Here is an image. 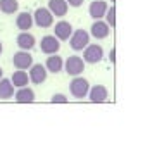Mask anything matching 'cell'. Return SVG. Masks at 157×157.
I'll return each instance as SVG.
<instances>
[{
  "mask_svg": "<svg viewBox=\"0 0 157 157\" xmlns=\"http://www.w3.org/2000/svg\"><path fill=\"white\" fill-rule=\"evenodd\" d=\"M69 92H71V95H73L74 98H78V100L85 98L88 95V92H90V83H88V79L83 78V76H74L69 83Z\"/></svg>",
  "mask_w": 157,
  "mask_h": 157,
  "instance_id": "cell-1",
  "label": "cell"
},
{
  "mask_svg": "<svg viewBox=\"0 0 157 157\" xmlns=\"http://www.w3.org/2000/svg\"><path fill=\"white\" fill-rule=\"evenodd\" d=\"M90 43V33L85 29H73V35L69 36V47L74 52H81Z\"/></svg>",
  "mask_w": 157,
  "mask_h": 157,
  "instance_id": "cell-2",
  "label": "cell"
},
{
  "mask_svg": "<svg viewBox=\"0 0 157 157\" xmlns=\"http://www.w3.org/2000/svg\"><path fill=\"white\" fill-rule=\"evenodd\" d=\"M104 59V48L97 43H88L83 48V60L85 64H97Z\"/></svg>",
  "mask_w": 157,
  "mask_h": 157,
  "instance_id": "cell-3",
  "label": "cell"
},
{
  "mask_svg": "<svg viewBox=\"0 0 157 157\" xmlns=\"http://www.w3.org/2000/svg\"><path fill=\"white\" fill-rule=\"evenodd\" d=\"M33 21L38 28H50L54 24V14L48 10V7H38L33 12Z\"/></svg>",
  "mask_w": 157,
  "mask_h": 157,
  "instance_id": "cell-4",
  "label": "cell"
},
{
  "mask_svg": "<svg viewBox=\"0 0 157 157\" xmlns=\"http://www.w3.org/2000/svg\"><path fill=\"white\" fill-rule=\"evenodd\" d=\"M64 71L69 76H79L85 71V60L79 56H71L67 60H64Z\"/></svg>",
  "mask_w": 157,
  "mask_h": 157,
  "instance_id": "cell-5",
  "label": "cell"
},
{
  "mask_svg": "<svg viewBox=\"0 0 157 157\" xmlns=\"http://www.w3.org/2000/svg\"><path fill=\"white\" fill-rule=\"evenodd\" d=\"M40 50L47 56H52V54H57L60 50V42L57 40L54 35H45V36L40 40Z\"/></svg>",
  "mask_w": 157,
  "mask_h": 157,
  "instance_id": "cell-6",
  "label": "cell"
},
{
  "mask_svg": "<svg viewBox=\"0 0 157 157\" xmlns=\"http://www.w3.org/2000/svg\"><path fill=\"white\" fill-rule=\"evenodd\" d=\"M12 64H14L16 69H29L33 64V56L29 54L28 50H17L14 54V57H12Z\"/></svg>",
  "mask_w": 157,
  "mask_h": 157,
  "instance_id": "cell-7",
  "label": "cell"
},
{
  "mask_svg": "<svg viewBox=\"0 0 157 157\" xmlns=\"http://www.w3.org/2000/svg\"><path fill=\"white\" fill-rule=\"evenodd\" d=\"M28 76H29V81L33 85H42V83H45L47 76H48V71L45 69L43 64H35L33 62L29 71H28Z\"/></svg>",
  "mask_w": 157,
  "mask_h": 157,
  "instance_id": "cell-8",
  "label": "cell"
},
{
  "mask_svg": "<svg viewBox=\"0 0 157 157\" xmlns=\"http://www.w3.org/2000/svg\"><path fill=\"white\" fill-rule=\"evenodd\" d=\"M71 35H73V26L69 21H57L54 26V36L59 42H67Z\"/></svg>",
  "mask_w": 157,
  "mask_h": 157,
  "instance_id": "cell-9",
  "label": "cell"
},
{
  "mask_svg": "<svg viewBox=\"0 0 157 157\" xmlns=\"http://www.w3.org/2000/svg\"><path fill=\"white\" fill-rule=\"evenodd\" d=\"M93 104H102V102H105L109 98V92H107V88L104 85H95V86H90V92L86 95Z\"/></svg>",
  "mask_w": 157,
  "mask_h": 157,
  "instance_id": "cell-10",
  "label": "cell"
},
{
  "mask_svg": "<svg viewBox=\"0 0 157 157\" xmlns=\"http://www.w3.org/2000/svg\"><path fill=\"white\" fill-rule=\"evenodd\" d=\"M45 69L52 74H57L64 69V59L59 56V54H52V56H47L45 60Z\"/></svg>",
  "mask_w": 157,
  "mask_h": 157,
  "instance_id": "cell-11",
  "label": "cell"
},
{
  "mask_svg": "<svg viewBox=\"0 0 157 157\" xmlns=\"http://www.w3.org/2000/svg\"><path fill=\"white\" fill-rule=\"evenodd\" d=\"M107 9H109V4L104 2V0H93L90 7H88V14L92 19H102L105 16Z\"/></svg>",
  "mask_w": 157,
  "mask_h": 157,
  "instance_id": "cell-12",
  "label": "cell"
},
{
  "mask_svg": "<svg viewBox=\"0 0 157 157\" xmlns=\"http://www.w3.org/2000/svg\"><path fill=\"white\" fill-rule=\"evenodd\" d=\"M16 43H17V47L21 48V50H31V48H35V45H36V38L33 36L29 31H21L17 35V38H16Z\"/></svg>",
  "mask_w": 157,
  "mask_h": 157,
  "instance_id": "cell-13",
  "label": "cell"
},
{
  "mask_svg": "<svg viewBox=\"0 0 157 157\" xmlns=\"http://www.w3.org/2000/svg\"><path fill=\"white\" fill-rule=\"evenodd\" d=\"M109 29H111V26H109L105 21L95 19V23H93L92 28H90V36L97 38V40H104V38L109 35Z\"/></svg>",
  "mask_w": 157,
  "mask_h": 157,
  "instance_id": "cell-14",
  "label": "cell"
},
{
  "mask_svg": "<svg viewBox=\"0 0 157 157\" xmlns=\"http://www.w3.org/2000/svg\"><path fill=\"white\" fill-rule=\"evenodd\" d=\"M48 10H50L54 17H64L67 14V10H69V5L66 0H48Z\"/></svg>",
  "mask_w": 157,
  "mask_h": 157,
  "instance_id": "cell-15",
  "label": "cell"
},
{
  "mask_svg": "<svg viewBox=\"0 0 157 157\" xmlns=\"http://www.w3.org/2000/svg\"><path fill=\"white\" fill-rule=\"evenodd\" d=\"M16 26L21 31H29V29L35 26V21H33V14L31 12H19L17 17H16Z\"/></svg>",
  "mask_w": 157,
  "mask_h": 157,
  "instance_id": "cell-16",
  "label": "cell"
},
{
  "mask_svg": "<svg viewBox=\"0 0 157 157\" xmlns=\"http://www.w3.org/2000/svg\"><path fill=\"white\" fill-rule=\"evenodd\" d=\"M14 98L19 104H31V102H35L36 95L29 86H23V88H17V92L14 93Z\"/></svg>",
  "mask_w": 157,
  "mask_h": 157,
  "instance_id": "cell-17",
  "label": "cell"
},
{
  "mask_svg": "<svg viewBox=\"0 0 157 157\" xmlns=\"http://www.w3.org/2000/svg\"><path fill=\"white\" fill-rule=\"evenodd\" d=\"M14 93H16V88H14V85H12V81H10L9 78L0 79V98H2V100L12 98Z\"/></svg>",
  "mask_w": 157,
  "mask_h": 157,
  "instance_id": "cell-18",
  "label": "cell"
},
{
  "mask_svg": "<svg viewBox=\"0 0 157 157\" xmlns=\"http://www.w3.org/2000/svg\"><path fill=\"white\" fill-rule=\"evenodd\" d=\"M10 81H12L14 88H23V86H28L29 76H28V73H26V71L16 69L14 73H12V76H10Z\"/></svg>",
  "mask_w": 157,
  "mask_h": 157,
  "instance_id": "cell-19",
  "label": "cell"
},
{
  "mask_svg": "<svg viewBox=\"0 0 157 157\" xmlns=\"http://www.w3.org/2000/svg\"><path fill=\"white\" fill-rule=\"evenodd\" d=\"M17 9H19L17 0H0V12L10 16V14H16Z\"/></svg>",
  "mask_w": 157,
  "mask_h": 157,
  "instance_id": "cell-20",
  "label": "cell"
},
{
  "mask_svg": "<svg viewBox=\"0 0 157 157\" xmlns=\"http://www.w3.org/2000/svg\"><path fill=\"white\" fill-rule=\"evenodd\" d=\"M105 23L111 26V28H114L116 26V5L112 4V5H109V9H107V12H105Z\"/></svg>",
  "mask_w": 157,
  "mask_h": 157,
  "instance_id": "cell-21",
  "label": "cell"
},
{
  "mask_svg": "<svg viewBox=\"0 0 157 157\" xmlns=\"http://www.w3.org/2000/svg\"><path fill=\"white\" fill-rule=\"evenodd\" d=\"M50 102L52 104H67V97H66L64 93H54Z\"/></svg>",
  "mask_w": 157,
  "mask_h": 157,
  "instance_id": "cell-22",
  "label": "cell"
},
{
  "mask_svg": "<svg viewBox=\"0 0 157 157\" xmlns=\"http://www.w3.org/2000/svg\"><path fill=\"white\" fill-rule=\"evenodd\" d=\"M66 2H67V5H69V7H81L85 0H66Z\"/></svg>",
  "mask_w": 157,
  "mask_h": 157,
  "instance_id": "cell-23",
  "label": "cell"
},
{
  "mask_svg": "<svg viewBox=\"0 0 157 157\" xmlns=\"http://www.w3.org/2000/svg\"><path fill=\"white\" fill-rule=\"evenodd\" d=\"M109 60H111L112 64L116 62V48H111V52H109Z\"/></svg>",
  "mask_w": 157,
  "mask_h": 157,
  "instance_id": "cell-24",
  "label": "cell"
},
{
  "mask_svg": "<svg viewBox=\"0 0 157 157\" xmlns=\"http://www.w3.org/2000/svg\"><path fill=\"white\" fill-rule=\"evenodd\" d=\"M4 78V69H2V67H0V79Z\"/></svg>",
  "mask_w": 157,
  "mask_h": 157,
  "instance_id": "cell-25",
  "label": "cell"
},
{
  "mask_svg": "<svg viewBox=\"0 0 157 157\" xmlns=\"http://www.w3.org/2000/svg\"><path fill=\"white\" fill-rule=\"evenodd\" d=\"M2 52H4V45H2V42H0V56H2Z\"/></svg>",
  "mask_w": 157,
  "mask_h": 157,
  "instance_id": "cell-26",
  "label": "cell"
},
{
  "mask_svg": "<svg viewBox=\"0 0 157 157\" xmlns=\"http://www.w3.org/2000/svg\"><path fill=\"white\" fill-rule=\"evenodd\" d=\"M114 2H116V0H111V4H114Z\"/></svg>",
  "mask_w": 157,
  "mask_h": 157,
  "instance_id": "cell-27",
  "label": "cell"
}]
</instances>
